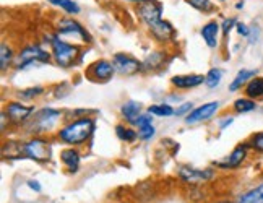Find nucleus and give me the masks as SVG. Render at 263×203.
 <instances>
[{"label": "nucleus", "instance_id": "nucleus-39", "mask_svg": "<svg viewBox=\"0 0 263 203\" xmlns=\"http://www.w3.org/2000/svg\"><path fill=\"white\" fill-rule=\"evenodd\" d=\"M221 203H229V202H221Z\"/></svg>", "mask_w": 263, "mask_h": 203}, {"label": "nucleus", "instance_id": "nucleus-32", "mask_svg": "<svg viewBox=\"0 0 263 203\" xmlns=\"http://www.w3.org/2000/svg\"><path fill=\"white\" fill-rule=\"evenodd\" d=\"M192 106H193L192 103H186V104H182L181 108L174 111V114H176V116H182V114H186L187 111H190V109H192Z\"/></svg>", "mask_w": 263, "mask_h": 203}, {"label": "nucleus", "instance_id": "nucleus-27", "mask_svg": "<svg viewBox=\"0 0 263 203\" xmlns=\"http://www.w3.org/2000/svg\"><path fill=\"white\" fill-rule=\"evenodd\" d=\"M187 2L192 5L193 8H197L200 10V12H203V13H208L211 12L215 7H213V3L210 2V0H187Z\"/></svg>", "mask_w": 263, "mask_h": 203}, {"label": "nucleus", "instance_id": "nucleus-28", "mask_svg": "<svg viewBox=\"0 0 263 203\" xmlns=\"http://www.w3.org/2000/svg\"><path fill=\"white\" fill-rule=\"evenodd\" d=\"M10 60H12V49L7 44H2V49H0V67H2V70L7 69Z\"/></svg>", "mask_w": 263, "mask_h": 203}, {"label": "nucleus", "instance_id": "nucleus-26", "mask_svg": "<svg viewBox=\"0 0 263 203\" xmlns=\"http://www.w3.org/2000/svg\"><path fill=\"white\" fill-rule=\"evenodd\" d=\"M234 109H236V112H249V111H254L255 109V103L250 99H237L236 103H234Z\"/></svg>", "mask_w": 263, "mask_h": 203}, {"label": "nucleus", "instance_id": "nucleus-38", "mask_svg": "<svg viewBox=\"0 0 263 203\" xmlns=\"http://www.w3.org/2000/svg\"><path fill=\"white\" fill-rule=\"evenodd\" d=\"M130 2H142V0H130Z\"/></svg>", "mask_w": 263, "mask_h": 203}, {"label": "nucleus", "instance_id": "nucleus-36", "mask_svg": "<svg viewBox=\"0 0 263 203\" xmlns=\"http://www.w3.org/2000/svg\"><path fill=\"white\" fill-rule=\"evenodd\" d=\"M229 123H232V119H226L225 122L221 123V128H226V127L229 125Z\"/></svg>", "mask_w": 263, "mask_h": 203}, {"label": "nucleus", "instance_id": "nucleus-17", "mask_svg": "<svg viewBox=\"0 0 263 203\" xmlns=\"http://www.w3.org/2000/svg\"><path fill=\"white\" fill-rule=\"evenodd\" d=\"M151 33L154 35L156 39H159V41H167V39H171L174 36V28L171 26L169 21H158L153 28H150Z\"/></svg>", "mask_w": 263, "mask_h": 203}, {"label": "nucleus", "instance_id": "nucleus-23", "mask_svg": "<svg viewBox=\"0 0 263 203\" xmlns=\"http://www.w3.org/2000/svg\"><path fill=\"white\" fill-rule=\"evenodd\" d=\"M115 133H117V137H119L120 140H124V142H127V143L135 142V138L138 137V133L135 130H132V128L124 127V125H117Z\"/></svg>", "mask_w": 263, "mask_h": 203}, {"label": "nucleus", "instance_id": "nucleus-24", "mask_svg": "<svg viewBox=\"0 0 263 203\" xmlns=\"http://www.w3.org/2000/svg\"><path fill=\"white\" fill-rule=\"evenodd\" d=\"M221 78H223V72L220 69H211L208 73H206L205 83L208 88H216L218 84L221 83Z\"/></svg>", "mask_w": 263, "mask_h": 203}, {"label": "nucleus", "instance_id": "nucleus-5", "mask_svg": "<svg viewBox=\"0 0 263 203\" xmlns=\"http://www.w3.org/2000/svg\"><path fill=\"white\" fill-rule=\"evenodd\" d=\"M25 153L35 161H47L50 158V148L46 140L35 138L25 145Z\"/></svg>", "mask_w": 263, "mask_h": 203}, {"label": "nucleus", "instance_id": "nucleus-9", "mask_svg": "<svg viewBox=\"0 0 263 203\" xmlns=\"http://www.w3.org/2000/svg\"><path fill=\"white\" fill-rule=\"evenodd\" d=\"M36 62H44V64L49 62V54L39 46H30L20 54V69H26L28 65Z\"/></svg>", "mask_w": 263, "mask_h": 203}, {"label": "nucleus", "instance_id": "nucleus-13", "mask_svg": "<svg viewBox=\"0 0 263 203\" xmlns=\"http://www.w3.org/2000/svg\"><path fill=\"white\" fill-rule=\"evenodd\" d=\"M245 156H247V146H245V145H239L237 148L227 156L226 161L216 162V164L220 166V167H225V169H232V167H237L240 162L245 160Z\"/></svg>", "mask_w": 263, "mask_h": 203}, {"label": "nucleus", "instance_id": "nucleus-14", "mask_svg": "<svg viewBox=\"0 0 263 203\" xmlns=\"http://www.w3.org/2000/svg\"><path fill=\"white\" fill-rule=\"evenodd\" d=\"M137 125H138V137L142 140H150L151 137H154L153 117H150L148 114L140 116L137 121Z\"/></svg>", "mask_w": 263, "mask_h": 203}, {"label": "nucleus", "instance_id": "nucleus-12", "mask_svg": "<svg viewBox=\"0 0 263 203\" xmlns=\"http://www.w3.org/2000/svg\"><path fill=\"white\" fill-rule=\"evenodd\" d=\"M35 111V108H31V106H25L21 103H10L7 106V114H8V119L15 122V123H20L26 121L28 117L31 116V112Z\"/></svg>", "mask_w": 263, "mask_h": 203}, {"label": "nucleus", "instance_id": "nucleus-16", "mask_svg": "<svg viewBox=\"0 0 263 203\" xmlns=\"http://www.w3.org/2000/svg\"><path fill=\"white\" fill-rule=\"evenodd\" d=\"M218 31H220V25L216 21H210L208 25L201 28V36H203V41L208 47L218 46Z\"/></svg>", "mask_w": 263, "mask_h": 203}, {"label": "nucleus", "instance_id": "nucleus-21", "mask_svg": "<svg viewBox=\"0 0 263 203\" xmlns=\"http://www.w3.org/2000/svg\"><path fill=\"white\" fill-rule=\"evenodd\" d=\"M252 77H255V70H240L237 77L234 78V81L229 84V91H237L245 81H249Z\"/></svg>", "mask_w": 263, "mask_h": 203}, {"label": "nucleus", "instance_id": "nucleus-2", "mask_svg": "<svg viewBox=\"0 0 263 203\" xmlns=\"http://www.w3.org/2000/svg\"><path fill=\"white\" fill-rule=\"evenodd\" d=\"M52 52H54L55 62H57L60 67H65L67 69V67H72L76 62L80 50H78V47L74 46V44H69L62 41V39L55 38L52 39Z\"/></svg>", "mask_w": 263, "mask_h": 203}, {"label": "nucleus", "instance_id": "nucleus-19", "mask_svg": "<svg viewBox=\"0 0 263 203\" xmlns=\"http://www.w3.org/2000/svg\"><path fill=\"white\" fill-rule=\"evenodd\" d=\"M140 109H142L140 103H135V101H128V103H125L124 106H122V116L125 117L127 122L137 123L138 117H140Z\"/></svg>", "mask_w": 263, "mask_h": 203}, {"label": "nucleus", "instance_id": "nucleus-8", "mask_svg": "<svg viewBox=\"0 0 263 203\" xmlns=\"http://www.w3.org/2000/svg\"><path fill=\"white\" fill-rule=\"evenodd\" d=\"M179 176L182 180L190 184H198V182H206V180L213 179L215 172L213 169H193V167H181L179 169Z\"/></svg>", "mask_w": 263, "mask_h": 203}, {"label": "nucleus", "instance_id": "nucleus-25", "mask_svg": "<svg viewBox=\"0 0 263 203\" xmlns=\"http://www.w3.org/2000/svg\"><path fill=\"white\" fill-rule=\"evenodd\" d=\"M148 112L150 114L159 116V117H169L174 114V109H172L169 104H154L148 109Z\"/></svg>", "mask_w": 263, "mask_h": 203}, {"label": "nucleus", "instance_id": "nucleus-10", "mask_svg": "<svg viewBox=\"0 0 263 203\" xmlns=\"http://www.w3.org/2000/svg\"><path fill=\"white\" fill-rule=\"evenodd\" d=\"M114 64H111L108 60H98L88 69V75L93 77V80L98 81H108L114 75Z\"/></svg>", "mask_w": 263, "mask_h": 203}, {"label": "nucleus", "instance_id": "nucleus-3", "mask_svg": "<svg viewBox=\"0 0 263 203\" xmlns=\"http://www.w3.org/2000/svg\"><path fill=\"white\" fill-rule=\"evenodd\" d=\"M161 12H163V7H161V3L156 2V0H142L138 5L140 18H142L150 28H153L158 21H161Z\"/></svg>", "mask_w": 263, "mask_h": 203}, {"label": "nucleus", "instance_id": "nucleus-31", "mask_svg": "<svg viewBox=\"0 0 263 203\" xmlns=\"http://www.w3.org/2000/svg\"><path fill=\"white\" fill-rule=\"evenodd\" d=\"M42 93V88L41 86H36V88H30V89H25L23 93H21V96L23 98H33V96H38Z\"/></svg>", "mask_w": 263, "mask_h": 203}, {"label": "nucleus", "instance_id": "nucleus-18", "mask_svg": "<svg viewBox=\"0 0 263 203\" xmlns=\"http://www.w3.org/2000/svg\"><path fill=\"white\" fill-rule=\"evenodd\" d=\"M60 156H62L64 164L69 167L70 172H76L78 169H80V153H78L76 150H74V148L64 150Z\"/></svg>", "mask_w": 263, "mask_h": 203}, {"label": "nucleus", "instance_id": "nucleus-6", "mask_svg": "<svg viewBox=\"0 0 263 203\" xmlns=\"http://www.w3.org/2000/svg\"><path fill=\"white\" fill-rule=\"evenodd\" d=\"M114 69L120 73V75H135L137 72H140L142 69V64L137 60L130 57V55H125V54H115L114 55Z\"/></svg>", "mask_w": 263, "mask_h": 203}, {"label": "nucleus", "instance_id": "nucleus-22", "mask_svg": "<svg viewBox=\"0 0 263 203\" xmlns=\"http://www.w3.org/2000/svg\"><path fill=\"white\" fill-rule=\"evenodd\" d=\"M249 98H260L263 96V78H252L245 88Z\"/></svg>", "mask_w": 263, "mask_h": 203}, {"label": "nucleus", "instance_id": "nucleus-4", "mask_svg": "<svg viewBox=\"0 0 263 203\" xmlns=\"http://www.w3.org/2000/svg\"><path fill=\"white\" fill-rule=\"evenodd\" d=\"M59 35L65 36V38H70V39H78V41H81V42H91V38H89L88 33L83 30V26L80 23H76V21L70 20V18L60 20Z\"/></svg>", "mask_w": 263, "mask_h": 203}, {"label": "nucleus", "instance_id": "nucleus-30", "mask_svg": "<svg viewBox=\"0 0 263 203\" xmlns=\"http://www.w3.org/2000/svg\"><path fill=\"white\" fill-rule=\"evenodd\" d=\"M252 146L257 150V151H260V153H263V132L260 133H255L254 137H252Z\"/></svg>", "mask_w": 263, "mask_h": 203}, {"label": "nucleus", "instance_id": "nucleus-35", "mask_svg": "<svg viewBox=\"0 0 263 203\" xmlns=\"http://www.w3.org/2000/svg\"><path fill=\"white\" fill-rule=\"evenodd\" d=\"M237 31L240 33V35H244V36L249 35V28L245 25H237Z\"/></svg>", "mask_w": 263, "mask_h": 203}, {"label": "nucleus", "instance_id": "nucleus-11", "mask_svg": "<svg viewBox=\"0 0 263 203\" xmlns=\"http://www.w3.org/2000/svg\"><path fill=\"white\" fill-rule=\"evenodd\" d=\"M60 117V112L59 111H54V109H42L39 111L36 114V119L35 123H33V127L36 125L38 130L36 132H47L49 128L54 127L55 121H57Z\"/></svg>", "mask_w": 263, "mask_h": 203}, {"label": "nucleus", "instance_id": "nucleus-7", "mask_svg": "<svg viewBox=\"0 0 263 203\" xmlns=\"http://www.w3.org/2000/svg\"><path fill=\"white\" fill-rule=\"evenodd\" d=\"M218 109H220V103H218V101H211V103H206V104L200 106V108L190 112V114L186 117V122L188 123V125H193V123L208 121L213 117V114Z\"/></svg>", "mask_w": 263, "mask_h": 203}, {"label": "nucleus", "instance_id": "nucleus-15", "mask_svg": "<svg viewBox=\"0 0 263 203\" xmlns=\"http://www.w3.org/2000/svg\"><path fill=\"white\" fill-rule=\"evenodd\" d=\"M171 81L177 88H195L205 81V77L203 75H176Z\"/></svg>", "mask_w": 263, "mask_h": 203}, {"label": "nucleus", "instance_id": "nucleus-1", "mask_svg": "<svg viewBox=\"0 0 263 203\" xmlns=\"http://www.w3.org/2000/svg\"><path fill=\"white\" fill-rule=\"evenodd\" d=\"M94 132V122L91 119H78L75 122L65 125L59 132V137L62 142L69 145H81L91 137Z\"/></svg>", "mask_w": 263, "mask_h": 203}, {"label": "nucleus", "instance_id": "nucleus-33", "mask_svg": "<svg viewBox=\"0 0 263 203\" xmlns=\"http://www.w3.org/2000/svg\"><path fill=\"white\" fill-rule=\"evenodd\" d=\"M234 25H236V20H234V18H229V20L225 21V23H223V31H225V35H227V33L232 30Z\"/></svg>", "mask_w": 263, "mask_h": 203}, {"label": "nucleus", "instance_id": "nucleus-29", "mask_svg": "<svg viewBox=\"0 0 263 203\" xmlns=\"http://www.w3.org/2000/svg\"><path fill=\"white\" fill-rule=\"evenodd\" d=\"M60 7H62L65 12L70 13V15L80 13V7H78V3L74 2V0H60Z\"/></svg>", "mask_w": 263, "mask_h": 203}, {"label": "nucleus", "instance_id": "nucleus-20", "mask_svg": "<svg viewBox=\"0 0 263 203\" xmlns=\"http://www.w3.org/2000/svg\"><path fill=\"white\" fill-rule=\"evenodd\" d=\"M237 203H263V184L255 187L254 190L247 192V194H244Z\"/></svg>", "mask_w": 263, "mask_h": 203}, {"label": "nucleus", "instance_id": "nucleus-37", "mask_svg": "<svg viewBox=\"0 0 263 203\" xmlns=\"http://www.w3.org/2000/svg\"><path fill=\"white\" fill-rule=\"evenodd\" d=\"M49 3H52V5H60V0H47Z\"/></svg>", "mask_w": 263, "mask_h": 203}, {"label": "nucleus", "instance_id": "nucleus-34", "mask_svg": "<svg viewBox=\"0 0 263 203\" xmlns=\"http://www.w3.org/2000/svg\"><path fill=\"white\" fill-rule=\"evenodd\" d=\"M28 185H30V187H31L33 190L41 192V185L38 184V180H30V182H28Z\"/></svg>", "mask_w": 263, "mask_h": 203}]
</instances>
